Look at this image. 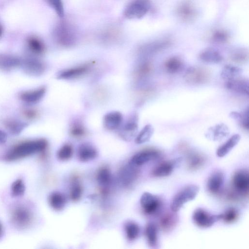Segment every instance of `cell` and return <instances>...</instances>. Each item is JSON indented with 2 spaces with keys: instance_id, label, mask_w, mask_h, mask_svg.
<instances>
[{
  "instance_id": "obj_1",
  "label": "cell",
  "mask_w": 249,
  "mask_h": 249,
  "mask_svg": "<svg viewBox=\"0 0 249 249\" xmlns=\"http://www.w3.org/2000/svg\"><path fill=\"white\" fill-rule=\"evenodd\" d=\"M47 141L43 138L24 141L15 145L2 156L1 159L5 161H13L42 153L47 148Z\"/></svg>"
},
{
  "instance_id": "obj_2",
  "label": "cell",
  "mask_w": 249,
  "mask_h": 249,
  "mask_svg": "<svg viewBox=\"0 0 249 249\" xmlns=\"http://www.w3.org/2000/svg\"><path fill=\"white\" fill-rule=\"evenodd\" d=\"M33 218L31 210L22 205L15 207L10 213L12 224L18 230H24L29 227L33 222Z\"/></svg>"
},
{
  "instance_id": "obj_3",
  "label": "cell",
  "mask_w": 249,
  "mask_h": 249,
  "mask_svg": "<svg viewBox=\"0 0 249 249\" xmlns=\"http://www.w3.org/2000/svg\"><path fill=\"white\" fill-rule=\"evenodd\" d=\"M199 191V187L195 184L188 185L182 188L172 199L170 204L172 212H178L185 203L196 197Z\"/></svg>"
},
{
  "instance_id": "obj_4",
  "label": "cell",
  "mask_w": 249,
  "mask_h": 249,
  "mask_svg": "<svg viewBox=\"0 0 249 249\" xmlns=\"http://www.w3.org/2000/svg\"><path fill=\"white\" fill-rule=\"evenodd\" d=\"M53 35L56 42L64 47L72 46L76 41L75 31L67 23L58 24L53 31Z\"/></svg>"
},
{
  "instance_id": "obj_5",
  "label": "cell",
  "mask_w": 249,
  "mask_h": 249,
  "mask_svg": "<svg viewBox=\"0 0 249 249\" xmlns=\"http://www.w3.org/2000/svg\"><path fill=\"white\" fill-rule=\"evenodd\" d=\"M150 7L149 0H133L125 8L124 16L129 19L141 18L148 12Z\"/></svg>"
},
{
  "instance_id": "obj_6",
  "label": "cell",
  "mask_w": 249,
  "mask_h": 249,
  "mask_svg": "<svg viewBox=\"0 0 249 249\" xmlns=\"http://www.w3.org/2000/svg\"><path fill=\"white\" fill-rule=\"evenodd\" d=\"M210 72L205 68L192 66L187 69L184 73V78L188 83L199 85L205 83L209 80Z\"/></svg>"
},
{
  "instance_id": "obj_7",
  "label": "cell",
  "mask_w": 249,
  "mask_h": 249,
  "mask_svg": "<svg viewBox=\"0 0 249 249\" xmlns=\"http://www.w3.org/2000/svg\"><path fill=\"white\" fill-rule=\"evenodd\" d=\"M193 220L198 227L209 228L221 219V214H211L204 209L198 208L193 213Z\"/></svg>"
},
{
  "instance_id": "obj_8",
  "label": "cell",
  "mask_w": 249,
  "mask_h": 249,
  "mask_svg": "<svg viewBox=\"0 0 249 249\" xmlns=\"http://www.w3.org/2000/svg\"><path fill=\"white\" fill-rule=\"evenodd\" d=\"M20 66L26 73L31 76L41 75L46 70V66L43 62L33 57L21 59Z\"/></svg>"
},
{
  "instance_id": "obj_9",
  "label": "cell",
  "mask_w": 249,
  "mask_h": 249,
  "mask_svg": "<svg viewBox=\"0 0 249 249\" xmlns=\"http://www.w3.org/2000/svg\"><path fill=\"white\" fill-rule=\"evenodd\" d=\"M140 204L145 213L154 214L160 209L161 202L157 196L149 192H144L140 198Z\"/></svg>"
},
{
  "instance_id": "obj_10",
  "label": "cell",
  "mask_w": 249,
  "mask_h": 249,
  "mask_svg": "<svg viewBox=\"0 0 249 249\" xmlns=\"http://www.w3.org/2000/svg\"><path fill=\"white\" fill-rule=\"evenodd\" d=\"M234 189L241 195H247L249 189V173L247 169L236 171L232 178Z\"/></svg>"
},
{
  "instance_id": "obj_11",
  "label": "cell",
  "mask_w": 249,
  "mask_h": 249,
  "mask_svg": "<svg viewBox=\"0 0 249 249\" xmlns=\"http://www.w3.org/2000/svg\"><path fill=\"white\" fill-rule=\"evenodd\" d=\"M138 166L130 162L122 167L118 174V180L119 183L124 187L129 186L135 181L139 175Z\"/></svg>"
},
{
  "instance_id": "obj_12",
  "label": "cell",
  "mask_w": 249,
  "mask_h": 249,
  "mask_svg": "<svg viewBox=\"0 0 249 249\" xmlns=\"http://www.w3.org/2000/svg\"><path fill=\"white\" fill-rule=\"evenodd\" d=\"M93 65L92 63H87L64 70L57 73V78L59 79H71L80 77L88 72Z\"/></svg>"
},
{
  "instance_id": "obj_13",
  "label": "cell",
  "mask_w": 249,
  "mask_h": 249,
  "mask_svg": "<svg viewBox=\"0 0 249 249\" xmlns=\"http://www.w3.org/2000/svg\"><path fill=\"white\" fill-rule=\"evenodd\" d=\"M138 128V118L137 115H131L122 126L119 134L125 141L132 140L136 135Z\"/></svg>"
},
{
  "instance_id": "obj_14",
  "label": "cell",
  "mask_w": 249,
  "mask_h": 249,
  "mask_svg": "<svg viewBox=\"0 0 249 249\" xmlns=\"http://www.w3.org/2000/svg\"><path fill=\"white\" fill-rule=\"evenodd\" d=\"M181 161V158L164 161L159 163L153 170L152 174L156 177H164L169 176Z\"/></svg>"
},
{
  "instance_id": "obj_15",
  "label": "cell",
  "mask_w": 249,
  "mask_h": 249,
  "mask_svg": "<svg viewBox=\"0 0 249 249\" xmlns=\"http://www.w3.org/2000/svg\"><path fill=\"white\" fill-rule=\"evenodd\" d=\"M225 86L230 91L249 96V82L248 79L238 77L227 80Z\"/></svg>"
},
{
  "instance_id": "obj_16",
  "label": "cell",
  "mask_w": 249,
  "mask_h": 249,
  "mask_svg": "<svg viewBox=\"0 0 249 249\" xmlns=\"http://www.w3.org/2000/svg\"><path fill=\"white\" fill-rule=\"evenodd\" d=\"M230 134L229 129L224 123L210 127L206 132V137L211 141L219 142L227 138Z\"/></svg>"
},
{
  "instance_id": "obj_17",
  "label": "cell",
  "mask_w": 249,
  "mask_h": 249,
  "mask_svg": "<svg viewBox=\"0 0 249 249\" xmlns=\"http://www.w3.org/2000/svg\"><path fill=\"white\" fill-rule=\"evenodd\" d=\"M225 182V175L220 171L213 172L209 177L207 187L212 194H217L221 191Z\"/></svg>"
},
{
  "instance_id": "obj_18",
  "label": "cell",
  "mask_w": 249,
  "mask_h": 249,
  "mask_svg": "<svg viewBox=\"0 0 249 249\" xmlns=\"http://www.w3.org/2000/svg\"><path fill=\"white\" fill-rule=\"evenodd\" d=\"M159 157L158 151L153 149H146L140 151L133 156L130 162L140 166Z\"/></svg>"
},
{
  "instance_id": "obj_19",
  "label": "cell",
  "mask_w": 249,
  "mask_h": 249,
  "mask_svg": "<svg viewBox=\"0 0 249 249\" xmlns=\"http://www.w3.org/2000/svg\"><path fill=\"white\" fill-rule=\"evenodd\" d=\"M77 155L78 159L82 162H88L96 158L98 151L91 144L85 142L78 147Z\"/></svg>"
},
{
  "instance_id": "obj_20",
  "label": "cell",
  "mask_w": 249,
  "mask_h": 249,
  "mask_svg": "<svg viewBox=\"0 0 249 249\" xmlns=\"http://www.w3.org/2000/svg\"><path fill=\"white\" fill-rule=\"evenodd\" d=\"M177 13L180 19L189 22L195 19L197 15V11L192 2L186 0L178 5Z\"/></svg>"
},
{
  "instance_id": "obj_21",
  "label": "cell",
  "mask_w": 249,
  "mask_h": 249,
  "mask_svg": "<svg viewBox=\"0 0 249 249\" xmlns=\"http://www.w3.org/2000/svg\"><path fill=\"white\" fill-rule=\"evenodd\" d=\"M46 92V88L41 87L35 89L21 92L19 94V98L26 103L36 104L43 98Z\"/></svg>"
},
{
  "instance_id": "obj_22",
  "label": "cell",
  "mask_w": 249,
  "mask_h": 249,
  "mask_svg": "<svg viewBox=\"0 0 249 249\" xmlns=\"http://www.w3.org/2000/svg\"><path fill=\"white\" fill-rule=\"evenodd\" d=\"M123 119V116L120 112L111 111L104 116V125L108 130H114L121 126Z\"/></svg>"
},
{
  "instance_id": "obj_23",
  "label": "cell",
  "mask_w": 249,
  "mask_h": 249,
  "mask_svg": "<svg viewBox=\"0 0 249 249\" xmlns=\"http://www.w3.org/2000/svg\"><path fill=\"white\" fill-rule=\"evenodd\" d=\"M199 57L202 61L207 63L217 64L223 60L220 52L212 48H207L201 51Z\"/></svg>"
},
{
  "instance_id": "obj_24",
  "label": "cell",
  "mask_w": 249,
  "mask_h": 249,
  "mask_svg": "<svg viewBox=\"0 0 249 249\" xmlns=\"http://www.w3.org/2000/svg\"><path fill=\"white\" fill-rule=\"evenodd\" d=\"M21 59L18 57L7 54L0 53V69L10 71L20 66Z\"/></svg>"
},
{
  "instance_id": "obj_25",
  "label": "cell",
  "mask_w": 249,
  "mask_h": 249,
  "mask_svg": "<svg viewBox=\"0 0 249 249\" xmlns=\"http://www.w3.org/2000/svg\"><path fill=\"white\" fill-rule=\"evenodd\" d=\"M240 138V136L238 134L232 135L218 148L216 152V156L219 158L226 156L238 143Z\"/></svg>"
},
{
  "instance_id": "obj_26",
  "label": "cell",
  "mask_w": 249,
  "mask_h": 249,
  "mask_svg": "<svg viewBox=\"0 0 249 249\" xmlns=\"http://www.w3.org/2000/svg\"><path fill=\"white\" fill-rule=\"evenodd\" d=\"M48 202L53 209L59 211L64 209L67 203V199L62 193L58 191H54L49 195Z\"/></svg>"
},
{
  "instance_id": "obj_27",
  "label": "cell",
  "mask_w": 249,
  "mask_h": 249,
  "mask_svg": "<svg viewBox=\"0 0 249 249\" xmlns=\"http://www.w3.org/2000/svg\"><path fill=\"white\" fill-rule=\"evenodd\" d=\"M96 179L101 187L106 189L112 182V177L110 169L107 166L101 167L97 172Z\"/></svg>"
},
{
  "instance_id": "obj_28",
  "label": "cell",
  "mask_w": 249,
  "mask_h": 249,
  "mask_svg": "<svg viewBox=\"0 0 249 249\" xmlns=\"http://www.w3.org/2000/svg\"><path fill=\"white\" fill-rule=\"evenodd\" d=\"M4 125L11 134L18 135L27 127L28 124L17 120L8 119L4 121Z\"/></svg>"
},
{
  "instance_id": "obj_29",
  "label": "cell",
  "mask_w": 249,
  "mask_h": 249,
  "mask_svg": "<svg viewBox=\"0 0 249 249\" xmlns=\"http://www.w3.org/2000/svg\"><path fill=\"white\" fill-rule=\"evenodd\" d=\"M184 67V62L179 57L173 56L167 59L164 63L166 71L171 74L180 72Z\"/></svg>"
},
{
  "instance_id": "obj_30",
  "label": "cell",
  "mask_w": 249,
  "mask_h": 249,
  "mask_svg": "<svg viewBox=\"0 0 249 249\" xmlns=\"http://www.w3.org/2000/svg\"><path fill=\"white\" fill-rule=\"evenodd\" d=\"M242 72L243 70L241 68L227 65L223 68L220 76L222 78L227 81L240 77Z\"/></svg>"
},
{
  "instance_id": "obj_31",
  "label": "cell",
  "mask_w": 249,
  "mask_h": 249,
  "mask_svg": "<svg viewBox=\"0 0 249 249\" xmlns=\"http://www.w3.org/2000/svg\"><path fill=\"white\" fill-rule=\"evenodd\" d=\"M126 237L129 241L136 240L140 233V228L139 225L134 221H127L124 225Z\"/></svg>"
},
{
  "instance_id": "obj_32",
  "label": "cell",
  "mask_w": 249,
  "mask_h": 249,
  "mask_svg": "<svg viewBox=\"0 0 249 249\" xmlns=\"http://www.w3.org/2000/svg\"><path fill=\"white\" fill-rule=\"evenodd\" d=\"M169 44L168 40L156 41L142 47L141 52L146 54H151L167 47Z\"/></svg>"
},
{
  "instance_id": "obj_33",
  "label": "cell",
  "mask_w": 249,
  "mask_h": 249,
  "mask_svg": "<svg viewBox=\"0 0 249 249\" xmlns=\"http://www.w3.org/2000/svg\"><path fill=\"white\" fill-rule=\"evenodd\" d=\"M145 234L149 245L151 247H155L158 243V231L155 224L149 223L147 224Z\"/></svg>"
},
{
  "instance_id": "obj_34",
  "label": "cell",
  "mask_w": 249,
  "mask_h": 249,
  "mask_svg": "<svg viewBox=\"0 0 249 249\" xmlns=\"http://www.w3.org/2000/svg\"><path fill=\"white\" fill-rule=\"evenodd\" d=\"M154 129L151 124H146L141 130L135 139L137 144H142L148 142L154 133Z\"/></svg>"
},
{
  "instance_id": "obj_35",
  "label": "cell",
  "mask_w": 249,
  "mask_h": 249,
  "mask_svg": "<svg viewBox=\"0 0 249 249\" xmlns=\"http://www.w3.org/2000/svg\"><path fill=\"white\" fill-rule=\"evenodd\" d=\"M27 44L32 52L36 54H42L45 50L44 44L39 38L31 36L27 39Z\"/></svg>"
},
{
  "instance_id": "obj_36",
  "label": "cell",
  "mask_w": 249,
  "mask_h": 249,
  "mask_svg": "<svg viewBox=\"0 0 249 249\" xmlns=\"http://www.w3.org/2000/svg\"><path fill=\"white\" fill-rule=\"evenodd\" d=\"M230 57L235 63H244L248 60V52L243 48L236 49L231 52Z\"/></svg>"
},
{
  "instance_id": "obj_37",
  "label": "cell",
  "mask_w": 249,
  "mask_h": 249,
  "mask_svg": "<svg viewBox=\"0 0 249 249\" xmlns=\"http://www.w3.org/2000/svg\"><path fill=\"white\" fill-rule=\"evenodd\" d=\"M73 154L72 146L69 143L63 145L57 151V158L61 161H66L71 159Z\"/></svg>"
},
{
  "instance_id": "obj_38",
  "label": "cell",
  "mask_w": 249,
  "mask_h": 249,
  "mask_svg": "<svg viewBox=\"0 0 249 249\" xmlns=\"http://www.w3.org/2000/svg\"><path fill=\"white\" fill-rule=\"evenodd\" d=\"M10 191L13 197L23 196L25 191V185L23 180L19 178L15 180L11 186Z\"/></svg>"
},
{
  "instance_id": "obj_39",
  "label": "cell",
  "mask_w": 249,
  "mask_h": 249,
  "mask_svg": "<svg viewBox=\"0 0 249 249\" xmlns=\"http://www.w3.org/2000/svg\"><path fill=\"white\" fill-rule=\"evenodd\" d=\"M82 194V188L81 185L77 179H74L70 189V198L73 201H76L81 198Z\"/></svg>"
},
{
  "instance_id": "obj_40",
  "label": "cell",
  "mask_w": 249,
  "mask_h": 249,
  "mask_svg": "<svg viewBox=\"0 0 249 249\" xmlns=\"http://www.w3.org/2000/svg\"><path fill=\"white\" fill-rule=\"evenodd\" d=\"M203 157L197 153H192L189 156L188 164L190 168L195 169L200 167L204 162Z\"/></svg>"
},
{
  "instance_id": "obj_41",
  "label": "cell",
  "mask_w": 249,
  "mask_h": 249,
  "mask_svg": "<svg viewBox=\"0 0 249 249\" xmlns=\"http://www.w3.org/2000/svg\"><path fill=\"white\" fill-rule=\"evenodd\" d=\"M48 4L54 10L58 17L64 16V8L62 0H46Z\"/></svg>"
},
{
  "instance_id": "obj_42",
  "label": "cell",
  "mask_w": 249,
  "mask_h": 249,
  "mask_svg": "<svg viewBox=\"0 0 249 249\" xmlns=\"http://www.w3.org/2000/svg\"><path fill=\"white\" fill-rule=\"evenodd\" d=\"M150 63L144 61L140 64L136 71V75L139 77H144L148 75L152 71Z\"/></svg>"
},
{
  "instance_id": "obj_43",
  "label": "cell",
  "mask_w": 249,
  "mask_h": 249,
  "mask_svg": "<svg viewBox=\"0 0 249 249\" xmlns=\"http://www.w3.org/2000/svg\"><path fill=\"white\" fill-rule=\"evenodd\" d=\"M86 130L84 126L79 122L73 123L70 128V133L73 137L79 138L86 134Z\"/></svg>"
},
{
  "instance_id": "obj_44",
  "label": "cell",
  "mask_w": 249,
  "mask_h": 249,
  "mask_svg": "<svg viewBox=\"0 0 249 249\" xmlns=\"http://www.w3.org/2000/svg\"><path fill=\"white\" fill-rule=\"evenodd\" d=\"M237 217V211L233 208H229L223 213L221 214V219L229 223L234 221Z\"/></svg>"
},
{
  "instance_id": "obj_45",
  "label": "cell",
  "mask_w": 249,
  "mask_h": 249,
  "mask_svg": "<svg viewBox=\"0 0 249 249\" xmlns=\"http://www.w3.org/2000/svg\"><path fill=\"white\" fill-rule=\"evenodd\" d=\"M229 38L228 34L223 30H217L212 35V39L216 43H224L228 41Z\"/></svg>"
},
{
  "instance_id": "obj_46",
  "label": "cell",
  "mask_w": 249,
  "mask_h": 249,
  "mask_svg": "<svg viewBox=\"0 0 249 249\" xmlns=\"http://www.w3.org/2000/svg\"><path fill=\"white\" fill-rule=\"evenodd\" d=\"M175 217L170 213H167L161 218L160 225L163 229L167 230L172 228L175 222Z\"/></svg>"
},
{
  "instance_id": "obj_47",
  "label": "cell",
  "mask_w": 249,
  "mask_h": 249,
  "mask_svg": "<svg viewBox=\"0 0 249 249\" xmlns=\"http://www.w3.org/2000/svg\"><path fill=\"white\" fill-rule=\"evenodd\" d=\"M240 122L242 126L246 129L248 130L249 127V109L248 108L242 113H241V117Z\"/></svg>"
},
{
  "instance_id": "obj_48",
  "label": "cell",
  "mask_w": 249,
  "mask_h": 249,
  "mask_svg": "<svg viewBox=\"0 0 249 249\" xmlns=\"http://www.w3.org/2000/svg\"><path fill=\"white\" fill-rule=\"evenodd\" d=\"M23 114L26 118L32 120L37 117L38 112L33 108H26L23 110Z\"/></svg>"
},
{
  "instance_id": "obj_49",
  "label": "cell",
  "mask_w": 249,
  "mask_h": 249,
  "mask_svg": "<svg viewBox=\"0 0 249 249\" xmlns=\"http://www.w3.org/2000/svg\"><path fill=\"white\" fill-rule=\"evenodd\" d=\"M7 140V134L4 131L0 130V145L4 144Z\"/></svg>"
},
{
  "instance_id": "obj_50",
  "label": "cell",
  "mask_w": 249,
  "mask_h": 249,
  "mask_svg": "<svg viewBox=\"0 0 249 249\" xmlns=\"http://www.w3.org/2000/svg\"><path fill=\"white\" fill-rule=\"evenodd\" d=\"M230 116L234 120L240 121L241 113L236 111H232L230 113Z\"/></svg>"
},
{
  "instance_id": "obj_51",
  "label": "cell",
  "mask_w": 249,
  "mask_h": 249,
  "mask_svg": "<svg viewBox=\"0 0 249 249\" xmlns=\"http://www.w3.org/2000/svg\"><path fill=\"white\" fill-rule=\"evenodd\" d=\"M3 232V227H2L1 223L0 222V239L2 236Z\"/></svg>"
},
{
  "instance_id": "obj_52",
  "label": "cell",
  "mask_w": 249,
  "mask_h": 249,
  "mask_svg": "<svg viewBox=\"0 0 249 249\" xmlns=\"http://www.w3.org/2000/svg\"><path fill=\"white\" fill-rule=\"evenodd\" d=\"M2 31H3L2 27L1 26V25L0 24V37L1 36V35L2 34Z\"/></svg>"
}]
</instances>
